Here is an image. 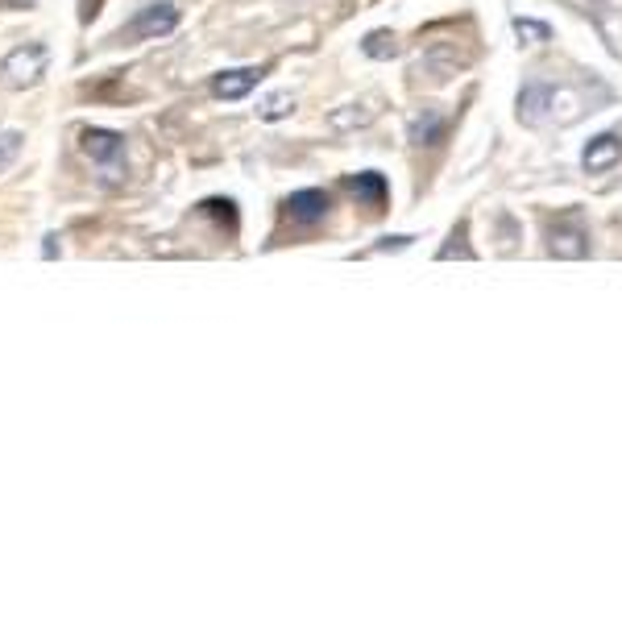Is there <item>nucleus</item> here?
Returning a JSON list of instances; mask_svg holds the SVG:
<instances>
[{"label":"nucleus","mask_w":622,"mask_h":622,"mask_svg":"<svg viewBox=\"0 0 622 622\" xmlns=\"http://www.w3.org/2000/svg\"><path fill=\"white\" fill-rule=\"evenodd\" d=\"M556 100H560V92L552 88V83H527V88L519 92V121H527V125H544L548 117H552V108H556Z\"/></svg>","instance_id":"obj_5"},{"label":"nucleus","mask_w":622,"mask_h":622,"mask_svg":"<svg viewBox=\"0 0 622 622\" xmlns=\"http://www.w3.org/2000/svg\"><path fill=\"white\" fill-rule=\"evenodd\" d=\"M361 50L370 54V59H394V54H399V38H394L390 30H374V34H365Z\"/></svg>","instance_id":"obj_13"},{"label":"nucleus","mask_w":622,"mask_h":622,"mask_svg":"<svg viewBox=\"0 0 622 622\" xmlns=\"http://www.w3.org/2000/svg\"><path fill=\"white\" fill-rule=\"evenodd\" d=\"M515 38L523 42V46H544L548 38H552V30L544 21H531V17H515Z\"/></svg>","instance_id":"obj_15"},{"label":"nucleus","mask_w":622,"mask_h":622,"mask_svg":"<svg viewBox=\"0 0 622 622\" xmlns=\"http://www.w3.org/2000/svg\"><path fill=\"white\" fill-rule=\"evenodd\" d=\"M46 63H50V50L42 42H30V46H17L13 54H5V63H0V79L9 83V88H30L46 75Z\"/></svg>","instance_id":"obj_2"},{"label":"nucleus","mask_w":622,"mask_h":622,"mask_svg":"<svg viewBox=\"0 0 622 622\" xmlns=\"http://www.w3.org/2000/svg\"><path fill=\"white\" fill-rule=\"evenodd\" d=\"M287 216L299 220V224H316V220H324V216H328V191H320V187H303V191H295L291 200H287Z\"/></svg>","instance_id":"obj_9"},{"label":"nucleus","mask_w":622,"mask_h":622,"mask_svg":"<svg viewBox=\"0 0 622 622\" xmlns=\"http://www.w3.org/2000/svg\"><path fill=\"white\" fill-rule=\"evenodd\" d=\"M291 112H295V96L291 92H274V96H266L258 104V117L262 121H282V117H291Z\"/></svg>","instance_id":"obj_14"},{"label":"nucleus","mask_w":622,"mask_h":622,"mask_svg":"<svg viewBox=\"0 0 622 622\" xmlns=\"http://www.w3.org/2000/svg\"><path fill=\"white\" fill-rule=\"evenodd\" d=\"M548 253H556V258H585L589 253V233H585V224H581V212H569L564 220H556L552 229H548Z\"/></svg>","instance_id":"obj_3"},{"label":"nucleus","mask_w":622,"mask_h":622,"mask_svg":"<svg viewBox=\"0 0 622 622\" xmlns=\"http://www.w3.org/2000/svg\"><path fill=\"white\" fill-rule=\"evenodd\" d=\"M83 154L100 166V179L108 187H117L125 179V137L112 129H83Z\"/></svg>","instance_id":"obj_1"},{"label":"nucleus","mask_w":622,"mask_h":622,"mask_svg":"<svg viewBox=\"0 0 622 622\" xmlns=\"http://www.w3.org/2000/svg\"><path fill=\"white\" fill-rule=\"evenodd\" d=\"M258 83H262V71L258 67H237V71H220L212 79V92L220 100H241V96H249L253 88H258Z\"/></svg>","instance_id":"obj_8"},{"label":"nucleus","mask_w":622,"mask_h":622,"mask_svg":"<svg viewBox=\"0 0 622 622\" xmlns=\"http://www.w3.org/2000/svg\"><path fill=\"white\" fill-rule=\"evenodd\" d=\"M345 191L353 195V200H357L361 208H370V212H378V208L386 204V195H390V187H386V179H382L378 171L349 175V179H345Z\"/></svg>","instance_id":"obj_6"},{"label":"nucleus","mask_w":622,"mask_h":622,"mask_svg":"<svg viewBox=\"0 0 622 622\" xmlns=\"http://www.w3.org/2000/svg\"><path fill=\"white\" fill-rule=\"evenodd\" d=\"M21 133L17 129H0V175H5L9 171V166L17 162V154H21Z\"/></svg>","instance_id":"obj_16"},{"label":"nucleus","mask_w":622,"mask_h":622,"mask_svg":"<svg viewBox=\"0 0 622 622\" xmlns=\"http://www.w3.org/2000/svg\"><path fill=\"white\" fill-rule=\"evenodd\" d=\"M444 129H448V117H444V112L423 108V112H415V117H411L407 137L415 141V146H436V141L444 137Z\"/></svg>","instance_id":"obj_11"},{"label":"nucleus","mask_w":622,"mask_h":622,"mask_svg":"<svg viewBox=\"0 0 622 622\" xmlns=\"http://www.w3.org/2000/svg\"><path fill=\"white\" fill-rule=\"evenodd\" d=\"M618 158H622V137L618 133H602V137H593L589 146H585L581 166H585L589 175H602V171H610Z\"/></svg>","instance_id":"obj_7"},{"label":"nucleus","mask_w":622,"mask_h":622,"mask_svg":"<svg viewBox=\"0 0 622 622\" xmlns=\"http://www.w3.org/2000/svg\"><path fill=\"white\" fill-rule=\"evenodd\" d=\"M175 25H179V9L171 5V0H154V5H146V9L133 17L129 34L133 38H166Z\"/></svg>","instance_id":"obj_4"},{"label":"nucleus","mask_w":622,"mask_h":622,"mask_svg":"<svg viewBox=\"0 0 622 622\" xmlns=\"http://www.w3.org/2000/svg\"><path fill=\"white\" fill-rule=\"evenodd\" d=\"M204 212H208V216H220L224 224H229V229H233V224H237V212H233V200H208V204H204Z\"/></svg>","instance_id":"obj_17"},{"label":"nucleus","mask_w":622,"mask_h":622,"mask_svg":"<svg viewBox=\"0 0 622 622\" xmlns=\"http://www.w3.org/2000/svg\"><path fill=\"white\" fill-rule=\"evenodd\" d=\"M469 59H465V54H457V46H448V42H440V46H432L428 54H423V59H419V75L423 71H428L436 83L440 79H448V75H457L461 67H465Z\"/></svg>","instance_id":"obj_10"},{"label":"nucleus","mask_w":622,"mask_h":622,"mask_svg":"<svg viewBox=\"0 0 622 622\" xmlns=\"http://www.w3.org/2000/svg\"><path fill=\"white\" fill-rule=\"evenodd\" d=\"M370 121H374V108H365V104H345V108H336L332 117H328V129L345 133V129H361V125H370Z\"/></svg>","instance_id":"obj_12"}]
</instances>
